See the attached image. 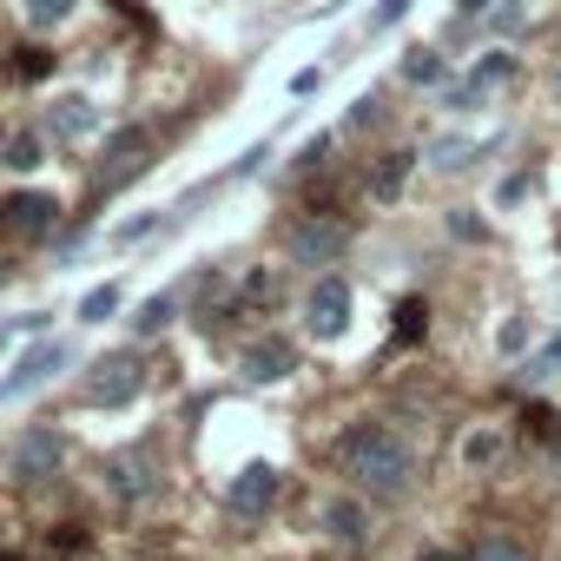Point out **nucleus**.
Returning <instances> with one entry per match:
<instances>
[{
	"label": "nucleus",
	"instance_id": "2eb2a0df",
	"mask_svg": "<svg viewBox=\"0 0 561 561\" xmlns=\"http://www.w3.org/2000/svg\"><path fill=\"white\" fill-rule=\"evenodd\" d=\"M185 305V285L179 291H159V298H146L139 311H133V337H159L165 324H172V311Z\"/></svg>",
	"mask_w": 561,
	"mask_h": 561
},
{
	"label": "nucleus",
	"instance_id": "423d86ee",
	"mask_svg": "<svg viewBox=\"0 0 561 561\" xmlns=\"http://www.w3.org/2000/svg\"><path fill=\"white\" fill-rule=\"evenodd\" d=\"M60 225V198L54 192H14L0 198V231L8 238H47Z\"/></svg>",
	"mask_w": 561,
	"mask_h": 561
},
{
	"label": "nucleus",
	"instance_id": "4468645a",
	"mask_svg": "<svg viewBox=\"0 0 561 561\" xmlns=\"http://www.w3.org/2000/svg\"><path fill=\"white\" fill-rule=\"evenodd\" d=\"M324 528H331V541L357 548V541L370 535V515H364V502H351V495H331V502H324Z\"/></svg>",
	"mask_w": 561,
	"mask_h": 561
},
{
	"label": "nucleus",
	"instance_id": "4be33fe9",
	"mask_svg": "<svg viewBox=\"0 0 561 561\" xmlns=\"http://www.w3.org/2000/svg\"><path fill=\"white\" fill-rule=\"evenodd\" d=\"M21 14H27V27H60L73 14V0H21Z\"/></svg>",
	"mask_w": 561,
	"mask_h": 561
},
{
	"label": "nucleus",
	"instance_id": "39448f33",
	"mask_svg": "<svg viewBox=\"0 0 561 561\" xmlns=\"http://www.w3.org/2000/svg\"><path fill=\"white\" fill-rule=\"evenodd\" d=\"M344 324H351V285H344L337 271H324L318 285H311V298H305V331L318 344H331V337H344Z\"/></svg>",
	"mask_w": 561,
	"mask_h": 561
},
{
	"label": "nucleus",
	"instance_id": "cd10ccee",
	"mask_svg": "<svg viewBox=\"0 0 561 561\" xmlns=\"http://www.w3.org/2000/svg\"><path fill=\"white\" fill-rule=\"evenodd\" d=\"M41 324H47V318H14V324H0V351H8L21 331H41Z\"/></svg>",
	"mask_w": 561,
	"mask_h": 561
},
{
	"label": "nucleus",
	"instance_id": "7ed1b4c3",
	"mask_svg": "<svg viewBox=\"0 0 561 561\" xmlns=\"http://www.w3.org/2000/svg\"><path fill=\"white\" fill-rule=\"evenodd\" d=\"M67 364H73V344H67V337H41V344H34V351L8 370V377H0V403H14V397H27V390L54 383Z\"/></svg>",
	"mask_w": 561,
	"mask_h": 561
},
{
	"label": "nucleus",
	"instance_id": "a878e982",
	"mask_svg": "<svg viewBox=\"0 0 561 561\" xmlns=\"http://www.w3.org/2000/svg\"><path fill=\"white\" fill-rule=\"evenodd\" d=\"M159 225H165V218H159V211H152V218H133V225H119V231H113V238H119V244H139V238H152V231H159Z\"/></svg>",
	"mask_w": 561,
	"mask_h": 561
},
{
	"label": "nucleus",
	"instance_id": "6ab92c4d",
	"mask_svg": "<svg viewBox=\"0 0 561 561\" xmlns=\"http://www.w3.org/2000/svg\"><path fill=\"white\" fill-rule=\"evenodd\" d=\"M41 152H47V146H41V133H14V139H8V152H0V165H8V172H34V165H47Z\"/></svg>",
	"mask_w": 561,
	"mask_h": 561
},
{
	"label": "nucleus",
	"instance_id": "0eeeda50",
	"mask_svg": "<svg viewBox=\"0 0 561 561\" xmlns=\"http://www.w3.org/2000/svg\"><path fill=\"white\" fill-rule=\"evenodd\" d=\"M344 244H351V231H344L337 218H305V225H291V264H337Z\"/></svg>",
	"mask_w": 561,
	"mask_h": 561
},
{
	"label": "nucleus",
	"instance_id": "9d476101",
	"mask_svg": "<svg viewBox=\"0 0 561 561\" xmlns=\"http://www.w3.org/2000/svg\"><path fill=\"white\" fill-rule=\"evenodd\" d=\"M152 159H146V133H119L113 146H106V165L93 172V192H113L119 179H139Z\"/></svg>",
	"mask_w": 561,
	"mask_h": 561
},
{
	"label": "nucleus",
	"instance_id": "c756f323",
	"mask_svg": "<svg viewBox=\"0 0 561 561\" xmlns=\"http://www.w3.org/2000/svg\"><path fill=\"white\" fill-rule=\"evenodd\" d=\"M410 14V0H383V8H377V27H397Z\"/></svg>",
	"mask_w": 561,
	"mask_h": 561
},
{
	"label": "nucleus",
	"instance_id": "f3484780",
	"mask_svg": "<svg viewBox=\"0 0 561 561\" xmlns=\"http://www.w3.org/2000/svg\"><path fill=\"white\" fill-rule=\"evenodd\" d=\"M476 152H482V146H476L469 133H443V139H436V146H430L423 159H430V165H443V172H456V165H469Z\"/></svg>",
	"mask_w": 561,
	"mask_h": 561
},
{
	"label": "nucleus",
	"instance_id": "c85d7f7f",
	"mask_svg": "<svg viewBox=\"0 0 561 561\" xmlns=\"http://www.w3.org/2000/svg\"><path fill=\"white\" fill-rule=\"evenodd\" d=\"M324 152H331V139H324V133H318V139H305V146H298V165H318V159H324Z\"/></svg>",
	"mask_w": 561,
	"mask_h": 561
},
{
	"label": "nucleus",
	"instance_id": "dca6fc26",
	"mask_svg": "<svg viewBox=\"0 0 561 561\" xmlns=\"http://www.w3.org/2000/svg\"><path fill=\"white\" fill-rule=\"evenodd\" d=\"M410 172H416V152H383V165H377L370 192H377V198H397V192L410 185Z\"/></svg>",
	"mask_w": 561,
	"mask_h": 561
},
{
	"label": "nucleus",
	"instance_id": "f257e3e1",
	"mask_svg": "<svg viewBox=\"0 0 561 561\" xmlns=\"http://www.w3.org/2000/svg\"><path fill=\"white\" fill-rule=\"evenodd\" d=\"M337 469H344L357 489H370V495H403L410 476H416V456H410V443H403L397 430L357 423V430L337 436Z\"/></svg>",
	"mask_w": 561,
	"mask_h": 561
},
{
	"label": "nucleus",
	"instance_id": "72a5a7b5",
	"mask_svg": "<svg viewBox=\"0 0 561 561\" xmlns=\"http://www.w3.org/2000/svg\"><path fill=\"white\" fill-rule=\"evenodd\" d=\"M423 561H462V554H423Z\"/></svg>",
	"mask_w": 561,
	"mask_h": 561
},
{
	"label": "nucleus",
	"instance_id": "2f4dec72",
	"mask_svg": "<svg viewBox=\"0 0 561 561\" xmlns=\"http://www.w3.org/2000/svg\"><path fill=\"white\" fill-rule=\"evenodd\" d=\"M522 344H528V324H522V318H515V324H502V351H522Z\"/></svg>",
	"mask_w": 561,
	"mask_h": 561
},
{
	"label": "nucleus",
	"instance_id": "b1692460",
	"mask_svg": "<svg viewBox=\"0 0 561 561\" xmlns=\"http://www.w3.org/2000/svg\"><path fill=\"white\" fill-rule=\"evenodd\" d=\"M423 324H430V311H423V298H410V305L397 311V337H403V344H416V337H423Z\"/></svg>",
	"mask_w": 561,
	"mask_h": 561
},
{
	"label": "nucleus",
	"instance_id": "412c9836",
	"mask_svg": "<svg viewBox=\"0 0 561 561\" xmlns=\"http://www.w3.org/2000/svg\"><path fill=\"white\" fill-rule=\"evenodd\" d=\"M113 311H119V285H100V291L80 298V324H106Z\"/></svg>",
	"mask_w": 561,
	"mask_h": 561
},
{
	"label": "nucleus",
	"instance_id": "9b49d317",
	"mask_svg": "<svg viewBox=\"0 0 561 561\" xmlns=\"http://www.w3.org/2000/svg\"><path fill=\"white\" fill-rule=\"evenodd\" d=\"M508 73H515V60H508V54H489L469 80H449V87H443V106H449V113H469V106H476L495 80H508Z\"/></svg>",
	"mask_w": 561,
	"mask_h": 561
},
{
	"label": "nucleus",
	"instance_id": "f03ea898",
	"mask_svg": "<svg viewBox=\"0 0 561 561\" xmlns=\"http://www.w3.org/2000/svg\"><path fill=\"white\" fill-rule=\"evenodd\" d=\"M139 390H146V364H139V351H113V357H100V364L87 370L80 403H93V410H119V403H133Z\"/></svg>",
	"mask_w": 561,
	"mask_h": 561
},
{
	"label": "nucleus",
	"instance_id": "473e14b6",
	"mask_svg": "<svg viewBox=\"0 0 561 561\" xmlns=\"http://www.w3.org/2000/svg\"><path fill=\"white\" fill-rule=\"evenodd\" d=\"M456 8H462V14H482V8H489V0H456Z\"/></svg>",
	"mask_w": 561,
	"mask_h": 561
},
{
	"label": "nucleus",
	"instance_id": "a211bd4d",
	"mask_svg": "<svg viewBox=\"0 0 561 561\" xmlns=\"http://www.w3.org/2000/svg\"><path fill=\"white\" fill-rule=\"evenodd\" d=\"M403 80H410V87H449V67H443V54L416 47V54L403 60Z\"/></svg>",
	"mask_w": 561,
	"mask_h": 561
},
{
	"label": "nucleus",
	"instance_id": "ddd939ff",
	"mask_svg": "<svg viewBox=\"0 0 561 561\" xmlns=\"http://www.w3.org/2000/svg\"><path fill=\"white\" fill-rule=\"evenodd\" d=\"M106 476H113V495H119V502H146V495H152V456H146V449H119V456L106 462Z\"/></svg>",
	"mask_w": 561,
	"mask_h": 561
},
{
	"label": "nucleus",
	"instance_id": "f8f14e48",
	"mask_svg": "<svg viewBox=\"0 0 561 561\" xmlns=\"http://www.w3.org/2000/svg\"><path fill=\"white\" fill-rule=\"evenodd\" d=\"M47 126H54V139H67V146H80V139H93V133H100V106H93L87 93H67V100H54V113H47Z\"/></svg>",
	"mask_w": 561,
	"mask_h": 561
},
{
	"label": "nucleus",
	"instance_id": "c9c22d12",
	"mask_svg": "<svg viewBox=\"0 0 561 561\" xmlns=\"http://www.w3.org/2000/svg\"><path fill=\"white\" fill-rule=\"evenodd\" d=\"M0 561H14V554H0Z\"/></svg>",
	"mask_w": 561,
	"mask_h": 561
},
{
	"label": "nucleus",
	"instance_id": "393cba45",
	"mask_svg": "<svg viewBox=\"0 0 561 561\" xmlns=\"http://www.w3.org/2000/svg\"><path fill=\"white\" fill-rule=\"evenodd\" d=\"M528 377H561V331H554V337L528 357Z\"/></svg>",
	"mask_w": 561,
	"mask_h": 561
},
{
	"label": "nucleus",
	"instance_id": "20e7f679",
	"mask_svg": "<svg viewBox=\"0 0 561 561\" xmlns=\"http://www.w3.org/2000/svg\"><path fill=\"white\" fill-rule=\"evenodd\" d=\"M67 462V436L60 430H27L14 449H8V476L14 482H54Z\"/></svg>",
	"mask_w": 561,
	"mask_h": 561
},
{
	"label": "nucleus",
	"instance_id": "1a4fd4ad",
	"mask_svg": "<svg viewBox=\"0 0 561 561\" xmlns=\"http://www.w3.org/2000/svg\"><path fill=\"white\" fill-rule=\"evenodd\" d=\"M225 502H231L238 515H264V508L277 502V469H271V462H244V469L231 476Z\"/></svg>",
	"mask_w": 561,
	"mask_h": 561
},
{
	"label": "nucleus",
	"instance_id": "bb28decb",
	"mask_svg": "<svg viewBox=\"0 0 561 561\" xmlns=\"http://www.w3.org/2000/svg\"><path fill=\"white\" fill-rule=\"evenodd\" d=\"M469 462H489L495 456V430H482V436H469V449H462Z\"/></svg>",
	"mask_w": 561,
	"mask_h": 561
},
{
	"label": "nucleus",
	"instance_id": "7c9ffc66",
	"mask_svg": "<svg viewBox=\"0 0 561 561\" xmlns=\"http://www.w3.org/2000/svg\"><path fill=\"white\" fill-rule=\"evenodd\" d=\"M377 106H383V100H377V93H364V100H357V113H351V126H370V119H377Z\"/></svg>",
	"mask_w": 561,
	"mask_h": 561
},
{
	"label": "nucleus",
	"instance_id": "5701e85b",
	"mask_svg": "<svg viewBox=\"0 0 561 561\" xmlns=\"http://www.w3.org/2000/svg\"><path fill=\"white\" fill-rule=\"evenodd\" d=\"M54 73V54L47 47H21L14 54V80H47Z\"/></svg>",
	"mask_w": 561,
	"mask_h": 561
},
{
	"label": "nucleus",
	"instance_id": "aec40b11",
	"mask_svg": "<svg viewBox=\"0 0 561 561\" xmlns=\"http://www.w3.org/2000/svg\"><path fill=\"white\" fill-rule=\"evenodd\" d=\"M462 561H528V548H522L515 535H482V541H476Z\"/></svg>",
	"mask_w": 561,
	"mask_h": 561
},
{
	"label": "nucleus",
	"instance_id": "6e6552de",
	"mask_svg": "<svg viewBox=\"0 0 561 561\" xmlns=\"http://www.w3.org/2000/svg\"><path fill=\"white\" fill-rule=\"evenodd\" d=\"M238 370H244V383H285V377L298 370V351H291L285 337H251V344L238 351Z\"/></svg>",
	"mask_w": 561,
	"mask_h": 561
},
{
	"label": "nucleus",
	"instance_id": "f704fd0d",
	"mask_svg": "<svg viewBox=\"0 0 561 561\" xmlns=\"http://www.w3.org/2000/svg\"><path fill=\"white\" fill-rule=\"evenodd\" d=\"M554 93H561V73H554Z\"/></svg>",
	"mask_w": 561,
	"mask_h": 561
}]
</instances>
